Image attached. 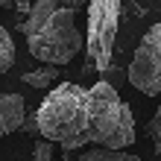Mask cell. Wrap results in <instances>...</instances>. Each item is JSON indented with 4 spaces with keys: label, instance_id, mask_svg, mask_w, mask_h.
Wrapping results in <instances>:
<instances>
[{
    "label": "cell",
    "instance_id": "277c9868",
    "mask_svg": "<svg viewBox=\"0 0 161 161\" xmlns=\"http://www.w3.org/2000/svg\"><path fill=\"white\" fill-rule=\"evenodd\" d=\"M129 85L147 97H161V24H153L129 62Z\"/></svg>",
    "mask_w": 161,
    "mask_h": 161
},
{
    "label": "cell",
    "instance_id": "7a4b0ae2",
    "mask_svg": "<svg viewBox=\"0 0 161 161\" xmlns=\"http://www.w3.org/2000/svg\"><path fill=\"white\" fill-rule=\"evenodd\" d=\"M26 35V47L38 62L62 68L73 62L85 47V35L76 26V12L59 6L56 0H35L30 15L18 21Z\"/></svg>",
    "mask_w": 161,
    "mask_h": 161
},
{
    "label": "cell",
    "instance_id": "5bb4252c",
    "mask_svg": "<svg viewBox=\"0 0 161 161\" xmlns=\"http://www.w3.org/2000/svg\"><path fill=\"white\" fill-rule=\"evenodd\" d=\"M9 3H12V0H0V9H6Z\"/></svg>",
    "mask_w": 161,
    "mask_h": 161
},
{
    "label": "cell",
    "instance_id": "3957f363",
    "mask_svg": "<svg viewBox=\"0 0 161 161\" xmlns=\"http://www.w3.org/2000/svg\"><path fill=\"white\" fill-rule=\"evenodd\" d=\"M120 9L123 0H88L85 15H88V30H85V50H88V70L106 73L111 68L114 56V35L120 26Z\"/></svg>",
    "mask_w": 161,
    "mask_h": 161
},
{
    "label": "cell",
    "instance_id": "9c48e42d",
    "mask_svg": "<svg viewBox=\"0 0 161 161\" xmlns=\"http://www.w3.org/2000/svg\"><path fill=\"white\" fill-rule=\"evenodd\" d=\"M147 135H149V141H153L155 153H161V106L155 108V114L149 117V123H147Z\"/></svg>",
    "mask_w": 161,
    "mask_h": 161
},
{
    "label": "cell",
    "instance_id": "5b68a950",
    "mask_svg": "<svg viewBox=\"0 0 161 161\" xmlns=\"http://www.w3.org/2000/svg\"><path fill=\"white\" fill-rule=\"evenodd\" d=\"M26 120V103L21 94L6 91L0 94V135H12L24 126Z\"/></svg>",
    "mask_w": 161,
    "mask_h": 161
},
{
    "label": "cell",
    "instance_id": "8fae6325",
    "mask_svg": "<svg viewBox=\"0 0 161 161\" xmlns=\"http://www.w3.org/2000/svg\"><path fill=\"white\" fill-rule=\"evenodd\" d=\"M12 3H15V9H18V21L26 18V15H30V9H32V0H12Z\"/></svg>",
    "mask_w": 161,
    "mask_h": 161
},
{
    "label": "cell",
    "instance_id": "7c38bea8",
    "mask_svg": "<svg viewBox=\"0 0 161 161\" xmlns=\"http://www.w3.org/2000/svg\"><path fill=\"white\" fill-rule=\"evenodd\" d=\"M59 6H64V9H70V12H79V9H85L88 3L85 0H56Z\"/></svg>",
    "mask_w": 161,
    "mask_h": 161
},
{
    "label": "cell",
    "instance_id": "ba28073f",
    "mask_svg": "<svg viewBox=\"0 0 161 161\" xmlns=\"http://www.w3.org/2000/svg\"><path fill=\"white\" fill-rule=\"evenodd\" d=\"M15 64V41L12 35H9V30L3 24H0V76Z\"/></svg>",
    "mask_w": 161,
    "mask_h": 161
},
{
    "label": "cell",
    "instance_id": "30bf717a",
    "mask_svg": "<svg viewBox=\"0 0 161 161\" xmlns=\"http://www.w3.org/2000/svg\"><path fill=\"white\" fill-rule=\"evenodd\" d=\"M53 144L50 141H44V138H38L35 141V149H32V161H53Z\"/></svg>",
    "mask_w": 161,
    "mask_h": 161
},
{
    "label": "cell",
    "instance_id": "6da1fadb",
    "mask_svg": "<svg viewBox=\"0 0 161 161\" xmlns=\"http://www.w3.org/2000/svg\"><path fill=\"white\" fill-rule=\"evenodd\" d=\"M35 123L38 138L59 144L64 155L82 147L126 149L135 144L132 108L106 79L91 88L76 82L56 85L35 111Z\"/></svg>",
    "mask_w": 161,
    "mask_h": 161
},
{
    "label": "cell",
    "instance_id": "52a82bcc",
    "mask_svg": "<svg viewBox=\"0 0 161 161\" xmlns=\"http://www.w3.org/2000/svg\"><path fill=\"white\" fill-rule=\"evenodd\" d=\"M24 82L30 85V88H47V85L59 82V68H53V64H44V68H38V70L24 73Z\"/></svg>",
    "mask_w": 161,
    "mask_h": 161
},
{
    "label": "cell",
    "instance_id": "4fadbf2b",
    "mask_svg": "<svg viewBox=\"0 0 161 161\" xmlns=\"http://www.w3.org/2000/svg\"><path fill=\"white\" fill-rule=\"evenodd\" d=\"M24 132H26V135H35V138H38V123H35V117H30V120L24 123Z\"/></svg>",
    "mask_w": 161,
    "mask_h": 161
},
{
    "label": "cell",
    "instance_id": "8992f818",
    "mask_svg": "<svg viewBox=\"0 0 161 161\" xmlns=\"http://www.w3.org/2000/svg\"><path fill=\"white\" fill-rule=\"evenodd\" d=\"M64 161H141V158L132 155V153H123V149L94 147V149H88V153H79L76 158H64Z\"/></svg>",
    "mask_w": 161,
    "mask_h": 161
}]
</instances>
